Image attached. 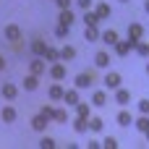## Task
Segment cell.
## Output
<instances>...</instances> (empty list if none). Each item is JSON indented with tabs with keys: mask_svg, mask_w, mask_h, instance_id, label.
<instances>
[{
	"mask_svg": "<svg viewBox=\"0 0 149 149\" xmlns=\"http://www.w3.org/2000/svg\"><path fill=\"white\" fill-rule=\"evenodd\" d=\"M136 45H139V39H131V37H128V39H118V42L113 45V50H115L118 58H126L131 50H136Z\"/></svg>",
	"mask_w": 149,
	"mask_h": 149,
	"instance_id": "cell-1",
	"label": "cell"
},
{
	"mask_svg": "<svg viewBox=\"0 0 149 149\" xmlns=\"http://www.w3.org/2000/svg\"><path fill=\"white\" fill-rule=\"evenodd\" d=\"M47 76H50L52 81H63V79L68 76V68H65V63H63V60H58V63H50V68H47Z\"/></svg>",
	"mask_w": 149,
	"mask_h": 149,
	"instance_id": "cell-2",
	"label": "cell"
},
{
	"mask_svg": "<svg viewBox=\"0 0 149 149\" xmlns=\"http://www.w3.org/2000/svg\"><path fill=\"white\" fill-rule=\"evenodd\" d=\"M120 81H123V79H120V73H118V71H107V73L102 76V84H105V89H107V92L120 89Z\"/></svg>",
	"mask_w": 149,
	"mask_h": 149,
	"instance_id": "cell-3",
	"label": "cell"
},
{
	"mask_svg": "<svg viewBox=\"0 0 149 149\" xmlns=\"http://www.w3.org/2000/svg\"><path fill=\"white\" fill-rule=\"evenodd\" d=\"M73 86L76 89H92L94 86V73L89 71V73H79L76 79H73Z\"/></svg>",
	"mask_w": 149,
	"mask_h": 149,
	"instance_id": "cell-4",
	"label": "cell"
},
{
	"mask_svg": "<svg viewBox=\"0 0 149 149\" xmlns=\"http://www.w3.org/2000/svg\"><path fill=\"white\" fill-rule=\"evenodd\" d=\"M47 68H50V63H47L45 58H37V55H34V60H29V71H31V73H37V76L47 73Z\"/></svg>",
	"mask_w": 149,
	"mask_h": 149,
	"instance_id": "cell-5",
	"label": "cell"
},
{
	"mask_svg": "<svg viewBox=\"0 0 149 149\" xmlns=\"http://www.w3.org/2000/svg\"><path fill=\"white\" fill-rule=\"evenodd\" d=\"M50 123H52V120H50V118H47V115H42V113H37V115H34V118H31V128H34V131H37V134H45V131H47V126H50Z\"/></svg>",
	"mask_w": 149,
	"mask_h": 149,
	"instance_id": "cell-6",
	"label": "cell"
},
{
	"mask_svg": "<svg viewBox=\"0 0 149 149\" xmlns=\"http://www.w3.org/2000/svg\"><path fill=\"white\" fill-rule=\"evenodd\" d=\"M3 37H5L8 42H18V39H21V26H18V24H8V26L3 29Z\"/></svg>",
	"mask_w": 149,
	"mask_h": 149,
	"instance_id": "cell-7",
	"label": "cell"
},
{
	"mask_svg": "<svg viewBox=\"0 0 149 149\" xmlns=\"http://www.w3.org/2000/svg\"><path fill=\"white\" fill-rule=\"evenodd\" d=\"M47 97L52 100V102H63V97H65V89H63V84H50V89H47Z\"/></svg>",
	"mask_w": 149,
	"mask_h": 149,
	"instance_id": "cell-8",
	"label": "cell"
},
{
	"mask_svg": "<svg viewBox=\"0 0 149 149\" xmlns=\"http://www.w3.org/2000/svg\"><path fill=\"white\" fill-rule=\"evenodd\" d=\"M102 37V31L97 29V24H84V39L86 42H97Z\"/></svg>",
	"mask_w": 149,
	"mask_h": 149,
	"instance_id": "cell-9",
	"label": "cell"
},
{
	"mask_svg": "<svg viewBox=\"0 0 149 149\" xmlns=\"http://www.w3.org/2000/svg\"><path fill=\"white\" fill-rule=\"evenodd\" d=\"M47 42L45 39H31V45H29V50H31V55H37V58H45V52H47Z\"/></svg>",
	"mask_w": 149,
	"mask_h": 149,
	"instance_id": "cell-10",
	"label": "cell"
},
{
	"mask_svg": "<svg viewBox=\"0 0 149 149\" xmlns=\"http://www.w3.org/2000/svg\"><path fill=\"white\" fill-rule=\"evenodd\" d=\"M94 65L102 68V71H107V68H110V52H107V50H100V52L94 55Z\"/></svg>",
	"mask_w": 149,
	"mask_h": 149,
	"instance_id": "cell-11",
	"label": "cell"
},
{
	"mask_svg": "<svg viewBox=\"0 0 149 149\" xmlns=\"http://www.w3.org/2000/svg\"><path fill=\"white\" fill-rule=\"evenodd\" d=\"M21 86H24V89H26V92H34V89H37V86H39V76H37V73H31V71H29V73H26V76H24V81H21Z\"/></svg>",
	"mask_w": 149,
	"mask_h": 149,
	"instance_id": "cell-12",
	"label": "cell"
},
{
	"mask_svg": "<svg viewBox=\"0 0 149 149\" xmlns=\"http://www.w3.org/2000/svg\"><path fill=\"white\" fill-rule=\"evenodd\" d=\"M0 94H3V100H16V97H18V86L10 84V81H5V84L0 86Z\"/></svg>",
	"mask_w": 149,
	"mask_h": 149,
	"instance_id": "cell-13",
	"label": "cell"
},
{
	"mask_svg": "<svg viewBox=\"0 0 149 149\" xmlns=\"http://www.w3.org/2000/svg\"><path fill=\"white\" fill-rule=\"evenodd\" d=\"M79 92H81V89H76V86H73V89H65V97H63V102H65L68 107H76V105L81 102Z\"/></svg>",
	"mask_w": 149,
	"mask_h": 149,
	"instance_id": "cell-14",
	"label": "cell"
},
{
	"mask_svg": "<svg viewBox=\"0 0 149 149\" xmlns=\"http://www.w3.org/2000/svg\"><path fill=\"white\" fill-rule=\"evenodd\" d=\"M105 105H107V89L92 92V107H105Z\"/></svg>",
	"mask_w": 149,
	"mask_h": 149,
	"instance_id": "cell-15",
	"label": "cell"
},
{
	"mask_svg": "<svg viewBox=\"0 0 149 149\" xmlns=\"http://www.w3.org/2000/svg\"><path fill=\"white\" fill-rule=\"evenodd\" d=\"M134 120H136V118H134V115H131V113H128L126 107H123V110H120V113L115 115V123H118L120 128H128V126H131Z\"/></svg>",
	"mask_w": 149,
	"mask_h": 149,
	"instance_id": "cell-16",
	"label": "cell"
},
{
	"mask_svg": "<svg viewBox=\"0 0 149 149\" xmlns=\"http://www.w3.org/2000/svg\"><path fill=\"white\" fill-rule=\"evenodd\" d=\"M115 102H118L120 107H128V105H131V92H128V89H123V86H120V89H115Z\"/></svg>",
	"mask_w": 149,
	"mask_h": 149,
	"instance_id": "cell-17",
	"label": "cell"
},
{
	"mask_svg": "<svg viewBox=\"0 0 149 149\" xmlns=\"http://www.w3.org/2000/svg\"><path fill=\"white\" fill-rule=\"evenodd\" d=\"M73 21H76V16H73V10H71V8H63V10L58 13V24H65V26H73Z\"/></svg>",
	"mask_w": 149,
	"mask_h": 149,
	"instance_id": "cell-18",
	"label": "cell"
},
{
	"mask_svg": "<svg viewBox=\"0 0 149 149\" xmlns=\"http://www.w3.org/2000/svg\"><path fill=\"white\" fill-rule=\"evenodd\" d=\"M118 39H120V37H118V31H115V29H107V31H102V37H100V42H105L107 47H113Z\"/></svg>",
	"mask_w": 149,
	"mask_h": 149,
	"instance_id": "cell-19",
	"label": "cell"
},
{
	"mask_svg": "<svg viewBox=\"0 0 149 149\" xmlns=\"http://www.w3.org/2000/svg\"><path fill=\"white\" fill-rule=\"evenodd\" d=\"M0 118H3V123H16V107H10V105H5L3 110H0Z\"/></svg>",
	"mask_w": 149,
	"mask_h": 149,
	"instance_id": "cell-20",
	"label": "cell"
},
{
	"mask_svg": "<svg viewBox=\"0 0 149 149\" xmlns=\"http://www.w3.org/2000/svg\"><path fill=\"white\" fill-rule=\"evenodd\" d=\"M73 131L76 134H89V118H73Z\"/></svg>",
	"mask_w": 149,
	"mask_h": 149,
	"instance_id": "cell-21",
	"label": "cell"
},
{
	"mask_svg": "<svg viewBox=\"0 0 149 149\" xmlns=\"http://www.w3.org/2000/svg\"><path fill=\"white\" fill-rule=\"evenodd\" d=\"M73 113L79 115V118H92V102L86 105V102H79L76 107H73Z\"/></svg>",
	"mask_w": 149,
	"mask_h": 149,
	"instance_id": "cell-22",
	"label": "cell"
},
{
	"mask_svg": "<svg viewBox=\"0 0 149 149\" xmlns=\"http://www.w3.org/2000/svg\"><path fill=\"white\" fill-rule=\"evenodd\" d=\"M134 126H136L139 134H147L149 131V115H141V113H139V118L134 120Z\"/></svg>",
	"mask_w": 149,
	"mask_h": 149,
	"instance_id": "cell-23",
	"label": "cell"
},
{
	"mask_svg": "<svg viewBox=\"0 0 149 149\" xmlns=\"http://www.w3.org/2000/svg\"><path fill=\"white\" fill-rule=\"evenodd\" d=\"M94 10H97V16H100V18H110V16H113V8H110L107 3H97V5H94Z\"/></svg>",
	"mask_w": 149,
	"mask_h": 149,
	"instance_id": "cell-24",
	"label": "cell"
},
{
	"mask_svg": "<svg viewBox=\"0 0 149 149\" xmlns=\"http://www.w3.org/2000/svg\"><path fill=\"white\" fill-rule=\"evenodd\" d=\"M81 21H84V24H100L102 18L97 16V10H92V8H86V10H84V16H81Z\"/></svg>",
	"mask_w": 149,
	"mask_h": 149,
	"instance_id": "cell-25",
	"label": "cell"
},
{
	"mask_svg": "<svg viewBox=\"0 0 149 149\" xmlns=\"http://www.w3.org/2000/svg\"><path fill=\"white\" fill-rule=\"evenodd\" d=\"M128 37L131 39H141L144 37V26L141 24H128Z\"/></svg>",
	"mask_w": 149,
	"mask_h": 149,
	"instance_id": "cell-26",
	"label": "cell"
},
{
	"mask_svg": "<svg viewBox=\"0 0 149 149\" xmlns=\"http://www.w3.org/2000/svg\"><path fill=\"white\" fill-rule=\"evenodd\" d=\"M76 58V47L73 45H63L60 47V60H73Z\"/></svg>",
	"mask_w": 149,
	"mask_h": 149,
	"instance_id": "cell-27",
	"label": "cell"
},
{
	"mask_svg": "<svg viewBox=\"0 0 149 149\" xmlns=\"http://www.w3.org/2000/svg\"><path fill=\"white\" fill-rule=\"evenodd\" d=\"M102 128H105V120L97 118V115H92V118H89V131H92V134H100Z\"/></svg>",
	"mask_w": 149,
	"mask_h": 149,
	"instance_id": "cell-28",
	"label": "cell"
},
{
	"mask_svg": "<svg viewBox=\"0 0 149 149\" xmlns=\"http://www.w3.org/2000/svg\"><path fill=\"white\" fill-rule=\"evenodd\" d=\"M45 60H47V63H58V60H60V50L50 45V47H47V52H45Z\"/></svg>",
	"mask_w": 149,
	"mask_h": 149,
	"instance_id": "cell-29",
	"label": "cell"
},
{
	"mask_svg": "<svg viewBox=\"0 0 149 149\" xmlns=\"http://www.w3.org/2000/svg\"><path fill=\"white\" fill-rule=\"evenodd\" d=\"M52 123H68V110L55 107V118H52Z\"/></svg>",
	"mask_w": 149,
	"mask_h": 149,
	"instance_id": "cell-30",
	"label": "cell"
},
{
	"mask_svg": "<svg viewBox=\"0 0 149 149\" xmlns=\"http://www.w3.org/2000/svg\"><path fill=\"white\" fill-rule=\"evenodd\" d=\"M68 34H71V26H65V24H58V26H55V37H58V39H65Z\"/></svg>",
	"mask_w": 149,
	"mask_h": 149,
	"instance_id": "cell-31",
	"label": "cell"
},
{
	"mask_svg": "<svg viewBox=\"0 0 149 149\" xmlns=\"http://www.w3.org/2000/svg\"><path fill=\"white\" fill-rule=\"evenodd\" d=\"M39 147H42V149H55L58 144H55V139H52V136H47V134H45V136L39 139Z\"/></svg>",
	"mask_w": 149,
	"mask_h": 149,
	"instance_id": "cell-32",
	"label": "cell"
},
{
	"mask_svg": "<svg viewBox=\"0 0 149 149\" xmlns=\"http://www.w3.org/2000/svg\"><path fill=\"white\" fill-rule=\"evenodd\" d=\"M120 144H118V139L115 136H105L102 139V149H118Z\"/></svg>",
	"mask_w": 149,
	"mask_h": 149,
	"instance_id": "cell-33",
	"label": "cell"
},
{
	"mask_svg": "<svg viewBox=\"0 0 149 149\" xmlns=\"http://www.w3.org/2000/svg\"><path fill=\"white\" fill-rule=\"evenodd\" d=\"M136 55H139V58H149V45H147V42L139 39V45H136Z\"/></svg>",
	"mask_w": 149,
	"mask_h": 149,
	"instance_id": "cell-34",
	"label": "cell"
},
{
	"mask_svg": "<svg viewBox=\"0 0 149 149\" xmlns=\"http://www.w3.org/2000/svg\"><path fill=\"white\" fill-rule=\"evenodd\" d=\"M136 110H139L141 115H149V100H139V102H136Z\"/></svg>",
	"mask_w": 149,
	"mask_h": 149,
	"instance_id": "cell-35",
	"label": "cell"
},
{
	"mask_svg": "<svg viewBox=\"0 0 149 149\" xmlns=\"http://www.w3.org/2000/svg\"><path fill=\"white\" fill-rule=\"evenodd\" d=\"M39 113H42V115H47L50 120L55 118V107H52V105H42V107H39Z\"/></svg>",
	"mask_w": 149,
	"mask_h": 149,
	"instance_id": "cell-36",
	"label": "cell"
},
{
	"mask_svg": "<svg viewBox=\"0 0 149 149\" xmlns=\"http://www.w3.org/2000/svg\"><path fill=\"white\" fill-rule=\"evenodd\" d=\"M76 5H79L81 10H86V8H92V5H94V0H76Z\"/></svg>",
	"mask_w": 149,
	"mask_h": 149,
	"instance_id": "cell-37",
	"label": "cell"
},
{
	"mask_svg": "<svg viewBox=\"0 0 149 149\" xmlns=\"http://www.w3.org/2000/svg\"><path fill=\"white\" fill-rule=\"evenodd\" d=\"M86 149H102V141H97V139H89V141H86Z\"/></svg>",
	"mask_w": 149,
	"mask_h": 149,
	"instance_id": "cell-38",
	"label": "cell"
},
{
	"mask_svg": "<svg viewBox=\"0 0 149 149\" xmlns=\"http://www.w3.org/2000/svg\"><path fill=\"white\" fill-rule=\"evenodd\" d=\"M71 3H73V0H55L58 10H63V8H71Z\"/></svg>",
	"mask_w": 149,
	"mask_h": 149,
	"instance_id": "cell-39",
	"label": "cell"
},
{
	"mask_svg": "<svg viewBox=\"0 0 149 149\" xmlns=\"http://www.w3.org/2000/svg\"><path fill=\"white\" fill-rule=\"evenodd\" d=\"M0 71H5V58L0 55Z\"/></svg>",
	"mask_w": 149,
	"mask_h": 149,
	"instance_id": "cell-40",
	"label": "cell"
},
{
	"mask_svg": "<svg viewBox=\"0 0 149 149\" xmlns=\"http://www.w3.org/2000/svg\"><path fill=\"white\" fill-rule=\"evenodd\" d=\"M144 10H147V13H149V0H144Z\"/></svg>",
	"mask_w": 149,
	"mask_h": 149,
	"instance_id": "cell-41",
	"label": "cell"
},
{
	"mask_svg": "<svg viewBox=\"0 0 149 149\" xmlns=\"http://www.w3.org/2000/svg\"><path fill=\"white\" fill-rule=\"evenodd\" d=\"M118 3H131V0H118Z\"/></svg>",
	"mask_w": 149,
	"mask_h": 149,
	"instance_id": "cell-42",
	"label": "cell"
},
{
	"mask_svg": "<svg viewBox=\"0 0 149 149\" xmlns=\"http://www.w3.org/2000/svg\"><path fill=\"white\" fill-rule=\"evenodd\" d=\"M144 136H147V141H149V131H147V134H144Z\"/></svg>",
	"mask_w": 149,
	"mask_h": 149,
	"instance_id": "cell-43",
	"label": "cell"
},
{
	"mask_svg": "<svg viewBox=\"0 0 149 149\" xmlns=\"http://www.w3.org/2000/svg\"><path fill=\"white\" fill-rule=\"evenodd\" d=\"M147 73H149V63H147Z\"/></svg>",
	"mask_w": 149,
	"mask_h": 149,
	"instance_id": "cell-44",
	"label": "cell"
}]
</instances>
